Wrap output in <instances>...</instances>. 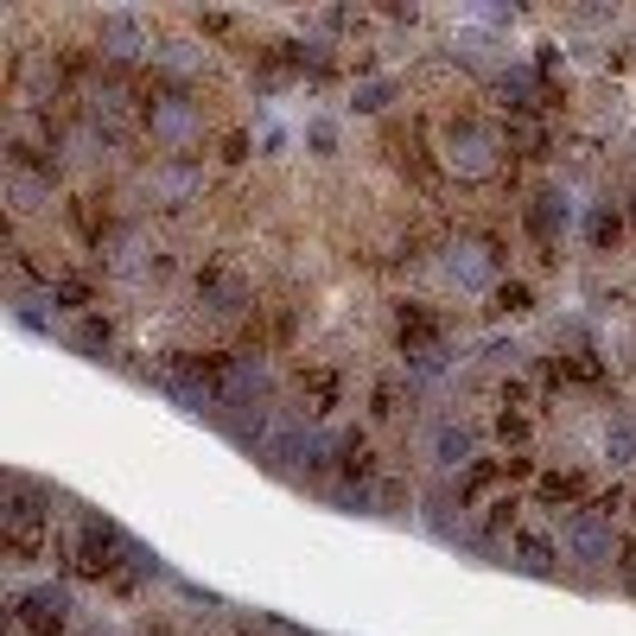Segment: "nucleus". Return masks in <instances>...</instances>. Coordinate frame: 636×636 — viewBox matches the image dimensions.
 Here are the masks:
<instances>
[{
    "mask_svg": "<svg viewBox=\"0 0 636 636\" xmlns=\"http://www.w3.org/2000/svg\"><path fill=\"white\" fill-rule=\"evenodd\" d=\"M560 548L585 566H598L611 560V515L605 509H573V515H560Z\"/></svg>",
    "mask_w": 636,
    "mask_h": 636,
    "instance_id": "1",
    "label": "nucleus"
},
{
    "mask_svg": "<svg viewBox=\"0 0 636 636\" xmlns=\"http://www.w3.org/2000/svg\"><path fill=\"white\" fill-rule=\"evenodd\" d=\"M522 217H529V229L541 236V242H560V236H566V223H573V204H566V191H554V185H548V191H534V198H529V210H522Z\"/></svg>",
    "mask_w": 636,
    "mask_h": 636,
    "instance_id": "2",
    "label": "nucleus"
},
{
    "mask_svg": "<svg viewBox=\"0 0 636 636\" xmlns=\"http://www.w3.org/2000/svg\"><path fill=\"white\" fill-rule=\"evenodd\" d=\"M96 32H102V45L115 51V58H134V51H147V25L134 20V13H108Z\"/></svg>",
    "mask_w": 636,
    "mask_h": 636,
    "instance_id": "3",
    "label": "nucleus"
},
{
    "mask_svg": "<svg viewBox=\"0 0 636 636\" xmlns=\"http://www.w3.org/2000/svg\"><path fill=\"white\" fill-rule=\"evenodd\" d=\"M20 624H39V630L51 624V630H64V624H71V598L45 585V592H32V598L20 605Z\"/></svg>",
    "mask_w": 636,
    "mask_h": 636,
    "instance_id": "4",
    "label": "nucleus"
},
{
    "mask_svg": "<svg viewBox=\"0 0 636 636\" xmlns=\"http://www.w3.org/2000/svg\"><path fill=\"white\" fill-rule=\"evenodd\" d=\"M617 236H624V217H617L611 204H592V210H585V242H592L598 254H611L617 249Z\"/></svg>",
    "mask_w": 636,
    "mask_h": 636,
    "instance_id": "5",
    "label": "nucleus"
},
{
    "mask_svg": "<svg viewBox=\"0 0 636 636\" xmlns=\"http://www.w3.org/2000/svg\"><path fill=\"white\" fill-rule=\"evenodd\" d=\"M497 305L503 312H529V286H497Z\"/></svg>",
    "mask_w": 636,
    "mask_h": 636,
    "instance_id": "6",
    "label": "nucleus"
}]
</instances>
